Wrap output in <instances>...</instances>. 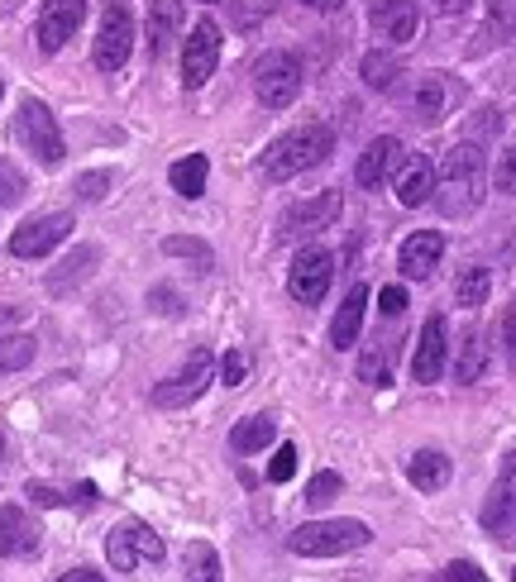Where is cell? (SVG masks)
Returning a JSON list of instances; mask_svg holds the SVG:
<instances>
[{"label":"cell","mask_w":516,"mask_h":582,"mask_svg":"<svg viewBox=\"0 0 516 582\" xmlns=\"http://www.w3.org/2000/svg\"><path fill=\"white\" fill-rule=\"evenodd\" d=\"M96 258H100L96 249H77V254H72L67 263H63V272H53V278H49V291H72V287H77L82 278H92Z\"/></svg>","instance_id":"4dcf8cb0"},{"label":"cell","mask_w":516,"mask_h":582,"mask_svg":"<svg viewBox=\"0 0 516 582\" xmlns=\"http://www.w3.org/2000/svg\"><path fill=\"white\" fill-rule=\"evenodd\" d=\"M67 235H72V215H67V211L34 215V220H24V225L10 235V254H14V258H49Z\"/></svg>","instance_id":"30bf717a"},{"label":"cell","mask_w":516,"mask_h":582,"mask_svg":"<svg viewBox=\"0 0 516 582\" xmlns=\"http://www.w3.org/2000/svg\"><path fill=\"white\" fill-rule=\"evenodd\" d=\"M340 492H344V477L325 468V473H315V477H311V487H307V506H311V511H325V506L335 502Z\"/></svg>","instance_id":"d6a6232c"},{"label":"cell","mask_w":516,"mask_h":582,"mask_svg":"<svg viewBox=\"0 0 516 582\" xmlns=\"http://www.w3.org/2000/svg\"><path fill=\"white\" fill-rule=\"evenodd\" d=\"M330 149H335V139H330L325 125H301L292 134H282L272 149L264 153V172L272 182H287V177H301V172L321 168Z\"/></svg>","instance_id":"7a4b0ae2"},{"label":"cell","mask_w":516,"mask_h":582,"mask_svg":"<svg viewBox=\"0 0 516 582\" xmlns=\"http://www.w3.org/2000/svg\"><path fill=\"white\" fill-rule=\"evenodd\" d=\"M153 311H163V315H182L186 311V305H182V297H172V291L168 287H153Z\"/></svg>","instance_id":"ee69618b"},{"label":"cell","mask_w":516,"mask_h":582,"mask_svg":"<svg viewBox=\"0 0 516 582\" xmlns=\"http://www.w3.org/2000/svg\"><path fill=\"white\" fill-rule=\"evenodd\" d=\"M201 6H211V0H201Z\"/></svg>","instance_id":"f907efd6"},{"label":"cell","mask_w":516,"mask_h":582,"mask_svg":"<svg viewBox=\"0 0 516 582\" xmlns=\"http://www.w3.org/2000/svg\"><path fill=\"white\" fill-rule=\"evenodd\" d=\"M215 63H221V29L215 20H196L192 39L182 48V86L186 91H201L215 77Z\"/></svg>","instance_id":"8fae6325"},{"label":"cell","mask_w":516,"mask_h":582,"mask_svg":"<svg viewBox=\"0 0 516 582\" xmlns=\"http://www.w3.org/2000/svg\"><path fill=\"white\" fill-rule=\"evenodd\" d=\"M459 100V86L450 77H440V72H426V77H416L407 86V96H401V106H407V115L416 125H436L450 115V106Z\"/></svg>","instance_id":"7c38bea8"},{"label":"cell","mask_w":516,"mask_h":582,"mask_svg":"<svg viewBox=\"0 0 516 582\" xmlns=\"http://www.w3.org/2000/svg\"><path fill=\"white\" fill-rule=\"evenodd\" d=\"M497 192L516 196V149H507L502 153V163H497Z\"/></svg>","instance_id":"60d3db41"},{"label":"cell","mask_w":516,"mask_h":582,"mask_svg":"<svg viewBox=\"0 0 516 582\" xmlns=\"http://www.w3.org/2000/svg\"><path fill=\"white\" fill-rule=\"evenodd\" d=\"M244 373H249V358H244L239 348H229V354L221 358V382H225V387H239Z\"/></svg>","instance_id":"74e56055"},{"label":"cell","mask_w":516,"mask_h":582,"mask_svg":"<svg viewBox=\"0 0 516 582\" xmlns=\"http://www.w3.org/2000/svg\"><path fill=\"white\" fill-rule=\"evenodd\" d=\"M411 377L416 382H440L444 377V315H430L421 325V344L411 354Z\"/></svg>","instance_id":"44dd1931"},{"label":"cell","mask_w":516,"mask_h":582,"mask_svg":"<svg viewBox=\"0 0 516 582\" xmlns=\"http://www.w3.org/2000/svg\"><path fill=\"white\" fill-rule=\"evenodd\" d=\"M206 177H211V158L206 153H186L172 163L168 172V182H172V192L186 196V201H196L201 192H206Z\"/></svg>","instance_id":"cb8c5ba5"},{"label":"cell","mask_w":516,"mask_h":582,"mask_svg":"<svg viewBox=\"0 0 516 582\" xmlns=\"http://www.w3.org/2000/svg\"><path fill=\"white\" fill-rule=\"evenodd\" d=\"M20 320H24L20 305H0V373H20L39 354L34 334H24Z\"/></svg>","instance_id":"ac0fdd59"},{"label":"cell","mask_w":516,"mask_h":582,"mask_svg":"<svg viewBox=\"0 0 516 582\" xmlns=\"http://www.w3.org/2000/svg\"><path fill=\"white\" fill-rule=\"evenodd\" d=\"M430 582H487V573L479 569V563H469V559H459V563H450V569H440Z\"/></svg>","instance_id":"8d00e7d4"},{"label":"cell","mask_w":516,"mask_h":582,"mask_svg":"<svg viewBox=\"0 0 516 582\" xmlns=\"http://www.w3.org/2000/svg\"><path fill=\"white\" fill-rule=\"evenodd\" d=\"M14 139H20L43 168H57L67 158L63 129H57V115L43 106V100H34V96H24L20 110H14Z\"/></svg>","instance_id":"277c9868"},{"label":"cell","mask_w":516,"mask_h":582,"mask_svg":"<svg viewBox=\"0 0 516 582\" xmlns=\"http://www.w3.org/2000/svg\"><path fill=\"white\" fill-rule=\"evenodd\" d=\"M106 559H110V569L135 573L139 563H163L168 549L149 526H143V520H120V526L110 530V540H106Z\"/></svg>","instance_id":"ba28073f"},{"label":"cell","mask_w":516,"mask_h":582,"mask_svg":"<svg viewBox=\"0 0 516 582\" xmlns=\"http://www.w3.org/2000/svg\"><path fill=\"white\" fill-rule=\"evenodd\" d=\"M135 53V14H129L125 0H110L106 14H100V29H96V48H92V63L100 72H120Z\"/></svg>","instance_id":"52a82bcc"},{"label":"cell","mask_w":516,"mask_h":582,"mask_svg":"<svg viewBox=\"0 0 516 582\" xmlns=\"http://www.w3.org/2000/svg\"><path fill=\"white\" fill-rule=\"evenodd\" d=\"M407 305H411V301H407V287H397V282H393V287H383V291H378V311H383L387 320L401 315Z\"/></svg>","instance_id":"f35d334b"},{"label":"cell","mask_w":516,"mask_h":582,"mask_svg":"<svg viewBox=\"0 0 516 582\" xmlns=\"http://www.w3.org/2000/svg\"><path fill=\"white\" fill-rule=\"evenodd\" d=\"M483 530L502 545L516 540V454L502 459V473H497V483L483 502Z\"/></svg>","instance_id":"9c48e42d"},{"label":"cell","mask_w":516,"mask_h":582,"mask_svg":"<svg viewBox=\"0 0 516 582\" xmlns=\"http://www.w3.org/2000/svg\"><path fill=\"white\" fill-rule=\"evenodd\" d=\"M487 287H493V278H487V268L469 263V268L454 278V301H459V305H469V311H473V305H483V301H487Z\"/></svg>","instance_id":"f546056e"},{"label":"cell","mask_w":516,"mask_h":582,"mask_svg":"<svg viewBox=\"0 0 516 582\" xmlns=\"http://www.w3.org/2000/svg\"><path fill=\"white\" fill-rule=\"evenodd\" d=\"M57 582H106V578H100V573H92V569H72V573H63Z\"/></svg>","instance_id":"f6af8a7d"},{"label":"cell","mask_w":516,"mask_h":582,"mask_svg":"<svg viewBox=\"0 0 516 582\" xmlns=\"http://www.w3.org/2000/svg\"><path fill=\"white\" fill-rule=\"evenodd\" d=\"M172 24H178V6H153V14H149V48H153V53L168 48Z\"/></svg>","instance_id":"836d02e7"},{"label":"cell","mask_w":516,"mask_h":582,"mask_svg":"<svg viewBox=\"0 0 516 582\" xmlns=\"http://www.w3.org/2000/svg\"><path fill=\"white\" fill-rule=\"evenodd\" d=\"M24 497L34 502V506H96V487L92 483H77L72 492H57V487H49V483H29L24 487Z\"/></svg>","instance_id":"f1b7e54d"},{"label":"cell","mask_w":516,"mask_h":582,"mask_svg":"<svg viewBox=\"0 0 516 582\" xmlns=\"http://www.w3.org/2000/svg\"><path fill=\"white\" fill-rule=\"evenodd\" d=\"M340 211H344L340 192H321V196H311V201H297V206L282 215V235L287 239H311V235H321V229L335 225Z\"/></svg>","instance_id":"5bb4252c"},{"label":"cell","mask_w":516,"mask_h":582,"mask_svg":"<svg viewBox=\"0 0 516 582\" xmlns=\"http://www.w3.org/2000/svg\"><path fill=\"white\" fill-rule=\"evenodd\" d=\"M43 530L24 506H0V559H29L39 554Z\"/></svg>","instance_id":"2e32d148"},{"label":"cell","mask_w":516,"mask_h":582,"mask_svg":"<svg viewBox=\"0 0 516 582\" xmlns=\"http://www.w3.org/2000/svg\"><path fill=\"white\" fill-rule=\"evenodd\" d=\"M163 254H172V258H196V263H211V244H201V239H182V235L163 239Z\"/></svg>","instance_id":"e575fe53"},{"label":"cell","mask_w":516,"mask_h":582,"mask_svg":"<svg viewBox=\"0 0 516 582\" xmlns=\"http://www.w3.org/2000/svg\"><path fill=\"white\" fill-rule=\"evenodd\" d=\"M407 477H411V487H421V492H440L450 483V459H444L440 449H421V454L407 459Z\"/></svg>","instance_id":"d4e9b609"},{"label":"cell","mask_w":516,"mask_h":582,"mask_svg":"<svg viewBox=\"0 0 516 582\" xmlns=\"http://www.w3.org/2000/svg\"><path fill=\"white\" fill-rule=\"evenodd\" d=\"M483 373H487V344L479 330H469L464 344H459V358H454V377L459 382H479Z\"/></svg>","instance_id":"83f0119b"},{"label":"cell","mask_w":516,"mask_h":582,"mask_svg":"<svg viewBox=\"0 0 516 582\" xmlns=\"http://www.w3.org/2000/svg\"><path fill=\"white\" fill-rule=\"evenodd\" d=\"M373 24L383 29V39L393 43H411L416 29H421V10L411 6V0H373Z\"/></svg>","instance_id":"7402d4cb"},{"label":"cell","mask_w":516,"mask_h":582,"mask_svg":"<svg viewBox=\"0 0 516 582\" xmlns=\"http://www.w3.org/2000/svg\"><path fill=\"white\" fill-rule=\"evenodd\" d=\"M0 96H6V82H0Z\"/></svg>","instance_id":"681fc988"},{"label":"cell","mask_w":516,"mask_h":582,"mask_svg":"<svg viewBox=\"0 0 516 582\" xmlns=\"http://www.w3.org/2000/svg\"><path fill=\"white\" fill-rule=\"evenodd\" d=\"M436 6H440V14H464L469 0H436Z\"/></svg>","instance_id":"bcb514c9"},{"label":"cell","mask_w":516,"mask_h":582,"mask_svg":"<svg viewBox=\"0 0 516 582\" xmlns=\"http://www.w3.org/2000/svg\"><path fill=\"white\" fill-rule=\"evenodd\" d=\"M502 344H507V363L516 368V301L507 305V315H502Z\"/></svg>","instance_id":"7bdbcfd3"},{"label":"cell","mask_w":516,"mask_h":582,"mask_svg":"<svg viewBox=\"0 0 516 582\" xmlns=\"http://www.w3.org/2000/svg\"><path fill=\"white\" fill-rule=\"evenodd\" d=\"M487 196V163L479 143H454L444 153V163L436 168V201L444 215H473Z\"/></svg>","instance_id":"6da1fadb"},{"label":"cell","mask_w":516,"mask_h":582,"mask_svg":"<svg viewBox=\"0 0 516 582\" xmlns=\"http://www.w3.org/2000/svg\"><path fill=\"white\" fill-rule=\"evenodd\" d=\"M106 186H110V172H82V177H77V196L82 201H100V196H106Z\"/></svg>","instance_id":"ab89813d"},{"label":"cell","mask_w":516,"mask_h":582,"mask_svg":"<svg viewBox=\"0 0 516 582\" xmlns=\"http://www.w3.org/2000/svg\"><path fill=\"white\" fill-rule=\"evenodd\" d=\"M373 540V530L364 520H311V526H297L287 535V549L301 559H340V554H354Z\"/></svg>","instance_id":"3957f363"},{"label":"cell","mask_w":516,"mask_h":582,"mask_svg":"<svg viewBox=\"0 0 516 582\" xmlns=\"http://www.w3.org/2000/svg\"><path fill=\"white\" fill-rule=\"evenodd\" d=\"M358 72H364V86H373V91H387V86H393V82L401 77L397 57H387V53H364Z\"/></svg>","instance_id":"1f68e13d"},{"label":"cell","mask_w":516,"mask_h":582,"mask_svg":"<svg viewBox=\"0 0 516 582\" xmlns=\"http://www.w3.org/2000/svg\"><path fill=\"white\" fill-rule=\"evenodd\" d=\"M330 278H335V258H330V249H307L292 258V278H287V287H292V297L301 305H321L325 291H330Z\"/></svg>","instance_id":"4fadbf2b"},{"label":"cell","mask_w":516,"mask_h":582,"mask_svg":"<svg viewBox=\"0 0 516 582\" xmlns=\"http://www.w3.org/2000/svg\"><path fill=\"white\" fill-rule=\"evenodd\" d=\"M493 24H497V34H512L516 29V0H493Z\"/></svg>","instance_id":"b9f144b4"},{"label":"cell","mask_w":516,"mask_h":582,"mask_svg":"<svg viewBox=\"0 0 516 582\" xmlns=\"http://www.w3.org/2000/svg\"><path fill=\"white\" fill-rule=\"evenodd\" d=\"M401 158H407V153H401V143H397V139H387V134H383V139H373L368 149H364V158H358V168H354V182L364 186V192H378V186L397 172Z\"/></svg>","instance_id":"ffe728a7"},{"label":"cell","mask_w":516,"mask_h":582,"mask_svg":"<svg viewBox=\"0 0 516 582\" xmlns=\"http://www.w3.org/2000/svg\"><path fill=\"white\" fill-rule=\"evenodd\" d=\"M0 459H6V434H0Z\"/></svg>","instance_id":"c3c4849f"},{"label":"cell","mask_w":516,"mask_h":582,"mask_svg":"<svg viewBox=\"0 0 516 582\" xmlns=\"http://www.w3.org/2000/svg\"><path fill=\"white\" fill-rule=\"evenodd\" d=\"M301 6H311V10H340L344 0H301Z\"/></svg>","instance_id":"7dc6e473"},{"label":"cell","mask_w":516,"mask_h":582,"mask_svg":"<svg viewBox=\"0 0 516 582\" xmlns=\"http://www.w3.org/2000/svg\"><path fill=\"white\" fill-rule=\"evenodd\" d=\"M82 20H86V0H49L39 14V48L57 53L82 29Z\"/></svg>","instance_id":"e0dca14e"},{"label":"cell","mask_w":516,"mask_h":582,"mask_svg":"<svg viewBox=\"0 0 516 582\" xmlns=\"http://www.w3.org/2000/svg\"><path fill=\"white\" fill-rule=\"evenodd\" d=\"M297 463H301V454H297V444H282L278 449V459L268 463V483H287V477L297 473Z\"/></svg>","instance_id":"d590c367"},{"label":"cell","mask_w":516,"mask_h":582,"mask_svg":"<svg viewBox=\"0 0 516 582\" xmlns=\"http://www.w3.org/2000/svg\"><path fill=\"white\" fill-rule=\"evenodd\" d=\"M272 434H278V420H272V416H249V420H239V425L229 430V449H235V454H258V449L272 444Z\"/></svg>","instance_id":"484cf974"},{"label":"cell","mask_w":516,"mask_h":582,"mask_svg":"<svg viewBox=\"0 0 516 582\" xmlns=\"http://www.w3.org/2000/svg\"><path fill=\"white\" fill-rule=\"evenodd\" d=\"M364 305H368V287H354L350 297L340 301L335 320H330V348H354L358 330H364Z\"/></svg>","instance_id":"603a6c76"},{"label":"cell","mask_w":516,"mask_h":582,"mask_svg":"<svg viewBox=\"0 0 516 582\" xmlns=\"http://www.w3.org/2000/svg\"><path fill=\"white\" fill-rule=\"evenodd\" d=\"M215 382V354L206 344L192 348L186 354V363L172 377H163V382L153 387V406H163V411H178V406H192L201 391H206Z\"/></svg>","instance_id":"5b68a950"},{"label":"cell","mask_w":516,"mask_h":582,"mask_svg":"<svg viewBox=\"0 0 516 582\" xmlns=\"http://www.w3.org/2000/svg\"><path fill=\"white\" fill-rule=\"evenodd\" d=\"M440 254H444V235H440V229H416V235L401 244L397 263H401V272H407L411 282H426L430 272L440 268Z\"/></svg>","instance_id":"d6986e66"},{"label":"cell","mask_w":516,"mask_h":582,"mask_svg":"<svg viewBox=\"0 0 516 582\" xmlns=\"http://www.w3.org/2000/svg\"><path fill=\"white\" fill-rule=\"evenodd\" d=\"M512 582H516V573H512Z\"/></svg>","instance_id":"816d5d0a"},{"label":"cell","mask_w":516,"mask_h":582,"mask_svg":"<svg viewBox=\"0 0 516 582\" xmlns=\"http://www.w3.org/2000/svg\"><path fill=\"white\" fill-rule=\"evenodd\" d=\"M182 569H186V582H221V554H215V545L192 540L182 549Z\"/></svg>","instance_id":"4316f807"},{"label":"cell","mask_w":516,"mask_h":582,"mask_svg":"<svg viewBox=\"0 0 516 582\" xmlns=\"http://www.w3.org/2000/svg\"><path fill=\"white\" fill-rule=\"evenodd\" d=\"M393 196L407 211L426 206V201H436V163H430L426 153H407L397 163V172H393Z\"/></svg>","instance_id":"9a60e30c"},{"label":"cell","mask_w":516,"mask_h":582,"mask_svg":"<svg viewBox=\"0 0 516 582\" xmlns=\"http://www.w3.org/2000/svg\"><path fill=\"white\" fill-rule=\"evenodd\" d=\"M254 96L268 110H282L301 96V57L297 53H264L254 63Z\"/></svg>","instance_id":"8992f818"}]
</instances>
